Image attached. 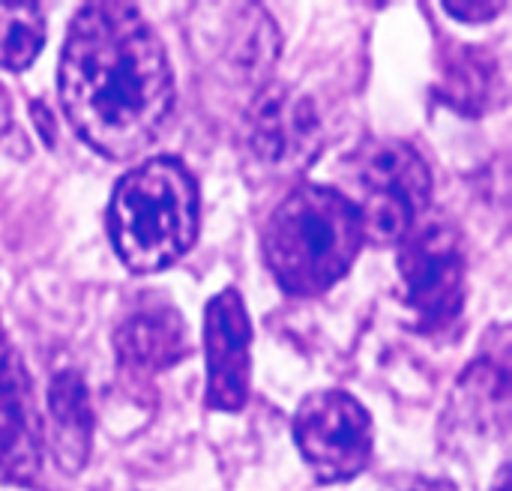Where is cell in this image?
Wrapping results in <instances>:
<instances>
[{
    "label": "cell",
    "instance_id": "6da1fadb",
    "mask_svg": "<svg viewBox=\"0 0 512 491\" xmlns=\"http://www.w3.org/2000/svg\"><path fill=\"white\" fill-rule=\"evenodd\" d=\"M60 108L99 156L126 162L153 147L174 111L168 51L135 3H84L57 66Z\"/></svg>",
    "mask_w": 512,
    "mask_h": 491
},
{
    "label": "cell",
    "instance_id": "7a4b0ae2",
    "mask_svg": "<svg viewBox=\"0 0 512 491\" xmlns=\"http://www.w3.org/2000/svg\"><path fill=\"white\" fill-rule=\"evenodd\" d=\"M363 246V225L351 198L318 183L294 186L261 231L264 264L288 297L330 291L348 276Z\"/></svg>",
    "mask_w": 512,
    "mask_h": 491
},
{
    "label": "cell",
    "instance_id": "3957f363",
    "mask_svg": "<svg viewBox=\"0 0 512 491\" xmlns=\"http://www.w3.org/2000/svg\"><path fill=\"white\" fill-rule=\"evenodd\" d=\"M108 237L129 273H162L198 240L201 195L174 156H153L123 174L108 204Z\"/></svg>",
    "mask_w": 512,
    "mask_h": 491
},
{
    "label": "cell",
    "instance_id": "277c9868",
    "mask_svg": "<svg viewBox=\"0 0 512 491\" xmlns=\"http://www.w3.org/2000/svg\"><path fill=\"white\" fill-rule=\"evenodd\" d=\"M345 171L357 189L351 204L360 213L363 240L378 249L399 246L429 210L432 171L408 141L372 138L345 159Z\"/></svg>",
    "mask_w": 512,
    "mask_h": 491
},
{
    "label": "cell",
    "instance_id": "5b68a950",
    "mask_svg": "<svg viewBox=\"0 0 512 491\" xmlns=\"http://www.w3.org/2000/svg\"><path fill=\"white\" fill-rule=\"evenodd\" d=\"M399 297L420 333L450 330L468 297V255L450 219H420L399 243Z\"/></svg>",
    "mask_w": 512,
    "mask_h": 491
},
{
    "label": "cell",
    "instance_id": "8992f818",
    "mask_svg": "<svg viewBox=\"0 0 512 491\" xmlns=\"http://www.w3.org/2000/svg\"><path fill=\"white\" fill-rule=\"evenodd\" d=\"M321 150L324 120L306 93L285 81L255 90L240 123V156L252 177L288 180L303 174Z\"/></svg>",
    "mask_w": 512,
    "mask_h": 491
},
{
    "label": "cell",
    "instance_id": "52a82bcc",
    "mask_svg": "<svg viewBox=\"0 0 512 491\" xmlns=\"http://www.w3.org/2000/svg\"><path fill=\"white\" fill-rule=\"evenodd\" d=\"M294 441L309 471L327 483L357 480L375 453L369 411L345 390H315L294 414Z\"/></svg>",
    "mask_w": 512,
    "mask_h": 491
},
{
    "label": "cell",
    "instance_id": "ba28073f",
    "mask_svg": "<svg viewBox=\"0 0 512 491\" xmlns=\"http://www.w3.org/2000/svg\"><path fill=\"white\" fill-rule=\"evenodd\" d=\"M207 405L240 414L252 390V321L237 288L219 291L204 309Z\"/></svg>",
    "mask_w": 512,
    "mask_h": 491
},
{
    "label": "cell",
    "instance_id": "9c48e42d",
    "mask_svg": "<svg viewBox=\"0 0 512 491\" xmlns=\"http://www.w3.org/2000/svg\"><path fill=\"white\" fill-rule=\"evenodd\" d=\"M42 450V414L33 378L0 327V474L15 483H33L42 471Z\"/></svg>",
    "mask_w": 512,
    "mask_h": 491
},
{
    "label": "cell",
    "instance_id": "30bf717a",
    "mask_svg": "<svg viewBox=\"0 0 512 491\" xmlns=\"http://www.w3.org/2000/svg\"><path fill=\"white\" fill-rule=\"evenodd\" d=\"M450 423L474 438H507L510 432V330L504 324L486 333L483 354L459 378Z\"/></svg>",
    "mask_w": 512,
    "mask_h": 491
},
{
    "label": "cell",
    "instance_id": "8fae6325",
    "mask_svg": "<svg viewBox=\"0 0 512 491\" xmlns=\"http://www.w3.org/2000/svg\"><path fill=\"white\" fill-rule=\"evenodd\" d=\"M114 351L123 372L153 378L192 354V336L177 306L162 297H147L120 321Z\"/></svg>",
    "mask_w": 512,
    "mask_h": 491
},
{
    "label": "cell",
    "instance_id": "7c38bea8",
    "mask_svg": "<svg viewBox=\"0 0 512 491\" xmlns=\"http://www.w3.org/2000/svg\"><path fill=\"white\" fill-rule=\"evenodd\" d=\"M42 444H48L63 474L84 471L93 450V405L81 372L60 369L48 384V417L42 420Z\"/></svg>",
    "mask_w": 512,
    "mask_h": 491
},
{
    "label": "cell",
    "instance_id": "4fadbf2b",
    "mask_svg": "<svg viewBox=\"0 0 512 491\" xmlns=\"http://www.w3.org/2000/svg\"><path fill=\"white\" fill-rule=\"evenodd\" d=\"M441 99L462 114H486L504 99V78L489 48L456 42L441 54Z\"/></svg>",
    "mask_w": 512,
    "mask_h": 491
},
{
    "label": "cell",
    "instance_id": "5bb4252c",
    "mask_svg": "<svg viewBox=\"0 0 512 491\" xmlns=\"http://www.w3.org/2000/svg\"><path fill=\"white\" fill-rule=\"evenodd\" d=\"M279 30L273 15L261 6V3H249L243 9H237L234 15V30L231 39L222 51L225 69L252 87H264L279 60Z\"/></svg>",
    "mask_w": 512,
    "mask_h": 491
},
{
    "label": "cell",
    "instance_id": "9a60e30c",
    "mask_svg": "<svg viewBox=\"0 0 512 491\" xmlns=\"http://www.w3.org/2000/svg\"><path fill=\"white\" fill-rule=\"evenodd\" d=\"M45 12L42 3L0 0V69L24 72L45 48Z\"/></svg>",
    "mask_w": 512,
    "mask_h": 491
},
{
    "label": "cell",
    "instance_id": "2e32d148",
    "mask_svg": "<svg viewBox=\"0 0 512 491\" xmlns=\"http://www.w3.org/2000/svg\"><path fill=\"white\" fill-rule=\"evenodd\" d=\"M441 6H444V12L453 15L456 21H465V24H486V21L498 18V15L507 9V0H468V3L444 0Z\"/></svg>",
    "mask_w": 512,
    "mask_h": 491
},
{
    "label": "cell",
    "instance_id": "e0dca14e",
    "mask_svg": "<svg viewBox=\"0 0 512 491\" xmlns=\"http://www.w3.org/2000/svg\"><path fill=\"white\" fill-rule=\"evenodd\" d=\"M384 491H459L453 480L447 477H396L387 483Z\"/></svg>",
    "mask_w": 512,
    "mask_h": 491
},
{
    "label": "cell",
    "instance_id": "ac0fdd59",
    "mask_svg": "<svg viewBox=\"0 0 512 491\" xmlns=\"http://www.w3.org/2000/svg\"><path fill=\"white\" fill-rule=\"evenodd\" d=\"M9 138H15V144L27 153V138L18 132L15 117H12V102H9L6 90L0 87V141H3V144H9Z\"/></svg>",
    "mask_w": 512,
    "mask_h": 491
},
{
    "label": "cell",
    "instance_id": "d6986e66",
    "mask_svg": "<svg viewBox=\"0 0 512 491\" xmlns=\"http://www.w3.org/2000/svg\"><path fill=\"white\" fill-rule=\"evenodd\" d=\"M30 114L36 117V123H39L36 129L42 132V138H45V144H51V141H54V138H51V114L45 111V105H42L39 99H36V102L30 105Z\"/></svg>",
    "mask_w": 512,
    "mask_h": 491
}]
</instances>
